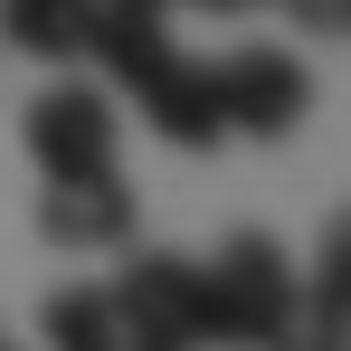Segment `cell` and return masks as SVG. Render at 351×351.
<instances>
[{
  "label": "cell",
  "mask_w": 351,
  "mask_h": 351,
  "mask_svg": "<svg viewBox=\"0 0 351 351\" xmlns=\"http://www.w3.org/2000/svg\"><path fill=\"white\" fill-rule=\"evenodd\" d=\"M86 58H105L123 95L143 105V123L180 143V152H209L228 123H219V76L209 58H180L171 29H162V10H123V0H95V38H86Z\"/></svg>",
  "instance_id": "1"
},
{
  "label": "cell",
  "mask_w": 351,
  "mask_h": 351,
  "mask_svg": "<svg viewBox=\"0 0 351 351\" xmlns=\"http://www.w3.org/2000/svg\"><path fill=\"white\" fill-rule=\"evenodd\" d=\"M209 276V342L219 351H266L276 342V323L294 313V256L276 247L266 228H237L219 247V266H199Z\"/></svg>",
  "instance_id": "2"
},
{
  "label": "cell",
  "mask_w": 351,
  "mask_h": 351,
  "mask_svg": "<svg viewBox=\"0 0 351 351\" xmlns=\"http://www.w3.org/2000/svg\"><path fill=\"white\" fill-rule=\"evenodd\" d=\"M209 76H219V123L247 143H285L313 114V76L294 66V48H228Z\"/></svg>",
  "instance_id": "3"
},
{
  "label": "cell",
  "mask_w": 351,
  "mask_h": 351,
  "mask_svg": "<svg viewBox=\"0 0 351 351\" xmlns=\"http://www.w3.org/2000/svg\"><path fill=\"white\" fill-rule=\"evenodd\" d=\"M29 162L58 180V171H114V143H123V114L105 86H76V76H58L48 95H29Z\"/></svg>",
  "instance_id": "4"
},
{
  "label": "cell",
  "mask_w": 351,
  "mask_h": 351,
  "mask_svg": "<svg viewBox=\"0 0 351 351\" xmlns=\"http://www.w3.org/2000/svg\"><path fill=\"white\" fill-rule=\"evenodd\" d=\"M105 294H114V313L133 332L209 351V276H199V256H123V276Z\"/></svg>",
  "instance_id": "5"
},
{
  "label": "cell",
  "mask_w": 351,
  "mask_h": 351,
  "mask_svg": "<svg viewBox=\"0 0 351 351\" xmlns=\"http://www.w3.org/2000/svg\"><path fill=\"white\" fill-rule=\"evenodd\" d=\"M38 237L66 247V256L123 247V237H133V190H123L114 171H58L38 190Z\"/></svg>",
  "instance_id": "6"
},
{
  "label": "cell",
  "mask_w": 351,
  "mask_h": 351,
  "mask_svg": "<svg viewBox=\"0 0 351 351\" xmlns=\"http://www.w3.org/2000/svg\"><path fill=\"white\" fill-rule=\"evenodd\" d=\"M38 332H48V351H180V342L133 332L105 285H58V294H48V313H38Z\"/></svg>",
  "instance_id": "7"
},
{
  "label": "cell",
  "mask_w": 351,
  "mask_h": 351,
  "mask_svg": "<svg viewBox=\"0 0 351 351\" xmlns=\"http://www.w3.org/2000/svg\"><path fill=\"white\" fill-rule=\"evenodd\" d=\"M0 38L38 66H66L95 38V0H0Z\"/></svg>",
  "instance_id": "8"
},
{
  "label": "cell",
  "mask_w": 351,
  "mask_h": 351,
  "mask_svg": "<svg viewBox=\"0 0 351 351\" xmlns=\"http://www.w3.org/2000/svg\"><path fill=\"white\" fill-rule=\"evenodd\" d=\"M266 351H351V323L332 313V304H313V294H294V313L276 323V342Z\"/></svg>",
  "instance_id": "9"
},
{
  "label": "cell",
  "mask_w": 351,
  "mask_h": 351,
  "mask_svg": "<svg viewBox=\"0 0 351 351\" xmlns=\"http://www.w3.org/2000/svg\"><path fill=\"white\" fill-rule=\"evenodd\" d=\"M304 294H313V304H332V313L351 323V209L323 228V247H313V285H304Z\"/></svg>",
  "instance_id": "10"
},
{
  "label": "cell",
  "mask_w": 351,
  "mask_h": 351,
  "mask_svg": "<svg viewBox=\"0 0 351 351\" xmlns=\"http://www.w3.org/2000/svg\"><path fill=\"white\" fill-rule=\"evenodd\" d=\"M285 19H304V29H323V38H351V0H276Z\"/></svg>",
  "instance_id": "11"
},
{
  "label": "cell",
  "mask_w": 351,
  "mask_h": 351,
  "mask_svg": "<svg viewBox=\"0 0 351 351\" xmlns=\"http://www.w3.org/2000/svg\"><path fill=\"white\" fill-rule=\"evenodd\" d=\"M123 10H171V0H123Z\"/></svg>",
  "instance_id": "12"
},
{
  "label": "cell",
  "mask_w": 351,
  "mask_h": 351,
  "mask_svg": "<svg viewBox=\"0 0 351 351\" xmlns=\"http://www.w3.org/2000/svg\"><path fill=\"white\" fill-rule=\"evenodd\" d=\"M219 10H256V0H219Z\"/></svg>",
  "instance_id": "13"
}]
</instances>
